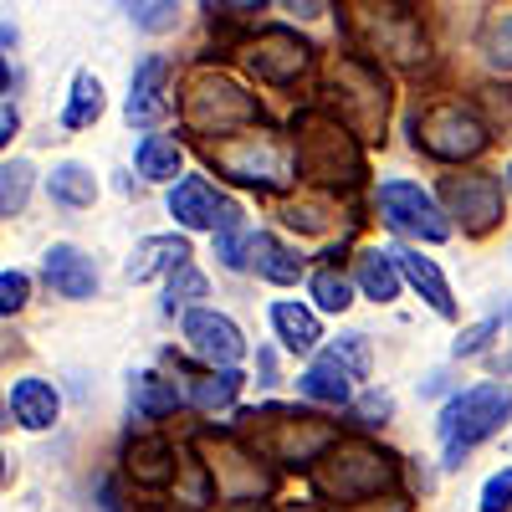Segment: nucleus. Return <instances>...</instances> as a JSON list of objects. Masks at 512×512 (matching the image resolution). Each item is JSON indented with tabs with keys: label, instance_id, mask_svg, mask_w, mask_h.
<instances>
[{
	"label": "nucleus",
	"instance_id": "nucleus-1",
	"mask_svg": "<svg viewBox=\"0 0 512 512\" xmlns=\"http://www.w3.org/2000/svg\"><path fill=\"white\" fill-rule=\"evenodd\" d=\"M292 149H297V175L323 185V190H354L364 180V154L359 134L338 118L333 108H303L292 118Z\"/></svg>",
	"mask_w": 512,
	"mask_h": 512
},
{
	"label": "nucleus",
	"instance_id": "nucleus-2",
	"mask_svg": "<svg viewBox=\"0 0 512 512\" xmlns=\"http://www.w3.org/2000/svg\"><path fill=\"white\" fill-rule=\"evenodd\" d=\"M344 26H349L354 52H364L374 62H390L400 72H420L431 62L425 26L410 6H400V0H349Z\"/></svg>",
	"mask_w": 512,
	"mask_h": 512
},
{
	"label": "nucleus",
	"instance_id": "nucleus-3",
	"mask_svg": "<svg viewBox=\"0 0 512 512\" xmlns=\"http://www.w3.org/2000/svg\"><path fill=\"white\" fill-rule=\"evenodd\" d=\"M308 477L328 507H359V502H374L379 492L390 497L400 487V456L374 441H338Z\"/></svg>",
	"mask_w": 512,
	"mask_h": 512
},
{
	"label": "nucleus",
	"instance_id": "nucleus-4",
	"mask_svg": "<svg viewBox=\"0 0 512 512\" xmlns=\"http://www.w3.org/2000/svg\"><path fill=\"white\" fill-rule=\"evenodd\" d=\"M180 123L200 144H221V139H236V134L262 123V103H256L236 77L195 67L185 93H180Z\"/></svg>",
	"mask_w": 512,
	"mask_h": 512
},
{
	"label": "nucleus",
	"instance_id": "nucleus-5",
	"mask_svg": "<svg viewBox=\"0 0 512 512\" xmlns=\"http://www.w3.org/2000/svg\"><path fill=\"white\" fill-rule=\"evenodd\" d=\"M328 108L354 128L359 144H384V123H390V77L379 72L374 57L344 52L328 72Z\"/></svg>",
	"mask_w": 512,
	"mask_h": 512
},
{
	"label": "nucleus",
	"instance_id": "nucleus-6",
	"mask_svg": "<svg viewBox=\"0 0 512 512\" xmlns=\"http://www.w3.org/2000/svg\"><path fill=\"white\" fill-rule=\"evenodd\" d=\"M205 159L216 164L221 175H231L236 185L267 190V195H277V190L297 185V149H292L282 134L262 128V123L246 128V134H236V139L205 144Z\"/></svg>",
	"mask_w": 512,
	"mask_h": 512
},
{
	"label": "nucleus",
	"instance_id": "nucleus-7",
	"mask_svg": "<svg viewBox=\"0 0 512 512\" xmlns=\"http://www.w3.org/2000/svg\"><path fill=\"white\" fill-rule=\"evenodd\" d=\"M410 134H415V149H420V154H431V159H441V164L477 159V154L492 144L487 118H482L472 103H456V98H436V103L415 108Z\"/></svg>",
	"mask_w": 512,
	"mask_h": 512
},
{
	"label": "nucleus",
	"instance_id": "nucleus-8",
	"mask_svg": "<svg viewBox=\"0 0 512 512\" xmlns=\"http://www.w3.org/2000/svg\"><path fill=\"white\" fill-rule=\"evenodd\" d=\"M512 415V384H477L461 390L446 410H441V446H446V466H461V456L482 446L487 436H497Z\"/></svg>",
	"mask_w": 512,
	"mask_h": 512
},
{
	"label": "nucleus",
	"instance_id": "nucleus-9",
	"mask_svg": "<svg viewBox=\"0 0 512 512\" xmlns=\"http://www.w3.org/2000/svg\"><path fill=\"white\" fill-rule=\"evenodd\" d=\"M246 420H262L267 425V436H256V446H262L277 466H303V472H313V466L338 446V425H328V420H318L308 410L272 405V410H256Z\"/></svg>",
	"mask_w": 512,
	"mask_h": 512
},
{
	"label": "nucleus",
	"instance_id": "nucleus-10",
	"mask_svg": "<svg viewBox=\"0 0 512 512\" xmlns=\"http://www.w3.org/2000/svg\"><path fill=\"white\" fill-rule=\"evenodd\" d=\"M318 62V47L292 26H262L246 41V67L267 82V88H297Z\"/></svg>",
	"mask_w": 512,
	"mask_h": 512
},
{
	"label": "nucleus",
	"instance_id": "nucleus-11",
	"mask_svg": "<svg viewBox=\"0 0 512 512\" xmlns=\"http://www.w3.org/2000/svg\"><path fill=\"white\" fill-rule=\"evenodd\" d=\"M379 216L390 231L415 236V241H446L451 236V216L415 180H384L379 185Z\"/></svg>",
	"mask_w": 512,
	"mask_h": 512
},
{
	"label": "nucleus",
	"instance_id": "nucleus-12",
	"mask_svg": "<svg viewBox=\"0 0 512 512\" xmlns=\"http://www.w3.org/2000/svg\"><path fill=\"white\" fill-rule=\"evenodd\" d=\"M441 200H446V216H456V226L466 236H487L502 221V180L497 175H446Z\"/></svg>",
	"mask_w": 512,
	"mask_h": 512
},
{
	"label": "nucleus",
	"instance_id": "nucleus-13",
	"mask_svg": "<svg viewBox=\"0 0 512 512\" xmlns=\"http://www.w3.org/2000/svg\"><path fill=\"white\" fill-rule=\"evenodd\" d=\"M185 344L210 364V369H236L241 359H246V338H241V328L226 318V313H216V308H195V313H185Z\"/></svg>",
	"mask_w": 512,
	"mask_h": 512
},
{
	"label": "nucleus",
	"instance_id": "nucleus-14",
	"mask_svg": "<svg viewBox=\"0 0 512 512\" xmlns=\"http://www.w3.org/2000/svg\"><path fill=\"white\" fill-rule=\"evenodd\" d=\"M123 472L134 477V487L159 492V487H169V482H180V456H175V446H169L159 431H144V436L128 441Z\"/></svg>",
	"mask_w": 512,
	"mask_h": 512
},
{
	"label": "nucleus",
	"instance_id": "nucleus-15",
	"mask_svg": "<svg viewBox=\"0 0 512 512\" xmlns=\"http://www.w3.org/2000/svg\"><path fill=\"white\" fill-rule=\"evenodd\" d=\"M169 62L164 57H144L134 82H128V123L134 128H154L169 118Z\"/></svg>",
	"mask_w": 512,
	"mask_h": 512
},
{
	"label": "nucleus",
	"instance_id": "nucleus-16",
	"mask_svg": "<svg viewBox=\"0 0 512 512\" xmlns=\"http://www.w3.org/2000/svg\"><path fill=\"white\" fill-rule=\"evenodd\" d=\"M41 277H47L52 292L67 297V303H88V297L98 292V267H93V256L77 251V246H67V241L41 256Z\"/></svg>",
	"mask_w": 512,
	"mask_h": 512
},
{
	"label": "nucleus",
	"instance_id": "nucleus-17",
	"mask_svg": "<svg viewBox=\"0 0 512 512\" xmlns=\"http://www.w3.org/2000/svg\"><path fill=\"white\" fill-rule=\"evenodd\" d=\"M221 210H226V195L205 175H185L175 190H169V216H175L185 231H216Z\"/></svg>",
	"mask_w": 512,
	"mask_h": 512
},
{
	"label": "nucleus",
	"instance_id": "nucleus-18",
	"mask_svg": "<svg viewBox=\"0 0 512 512\" xmlns=\"http://www.w3.org/2000/svg\"><path fill=\"white\" fill-rule=\"evenodd\" d=\"M390 256L400 262V272H405V282L431 303L441 318H456V297H451V282H446V272L431 262V256H420V251H410V246H390Z\"/></svg>",
	"mask_w": 512,
	"mask_h": 512
},
{
	"label": "nucleus",
	"instance_id": "nucleus-19",
	"mask_svg": "<svg viewBox=\"0 0 512 512\" xmlns=\"http://www.w3.org/2000/svg\"><path fill=\"white\" fill-rule=\"evenodd\" d=\"M180 267H190V241L175 236V231H169V236H144L139 251L128 256V277H134V282H149L159 272L175 277Z\"/></svg>",
	"mask_w": 512,
	"mask_h": 512
},
{
	"label": "nucleus",
	"instance_id": "nucleus-20",
	"mask_svg": "<svg viewBox=\"0 0 512 512\" xmlns=\"http://www.w3.org/2000/svg\"><path fill=\"white\" fill-rule=\"evenodd\" d=\"M11 415L21 431H52L57 415H62V395L52 390L47 379H16L11 390Z\"/></svg>",
	"mask_w": 512,
	"mask_h": 512
},
{
	"label": "nucleus",
	"instance_id": "nucleus-21",
	"mask_svg": "<svg viewBox=\"0 0 512 512\" xmlns=\"http://www.w3.org/2000/svg\"><path fill=\"white\" fill-rule=\"evenodd\" d=\"M297 390H303V400H313V405L338 410V405H349V400H354V374L338 364L333 354H318V359L308 364V374L297 379Z\"/></svg>",
	"mask_w": 512,
	"mask_h": 512
},
{
	"label": "nucleus",
	"instance_id": "nucleus-22",
	"mask_svg": "<svg viewBox=\"0 0 512 512\" xmlns=\"http://www.w3.org/2000/svg\"><path fill=\"white\" fill-rule=\"evenodd\" d=\"M216 256L231 267V272H246L251 262H256V231L246 226V216H241V205L236 200H226V210H221V226H216Z\"/></svg>",
	"mask_w": 512,
	"mask_h": 512
},
{
	"label": "nucleus",
	"instance_id": "nucleus-23",
	"mask_svg": "<svg viewBox=\"0 0 512 512\" xmlns=\"http://www.w3.org/2000/svg\"><path fill=\"white\" fill-rule=\"evenodd\" d=\"M128 400H134V415L139 420H164L180 410V384L164 379V374H134V390H128Z\"/></svg>",
	"mask_w": 512,
	"mask_h": 512
},
{
	"label": "nucleus",
	"instance_id": "nucleus-24",
	"mask_svg": "<svg viewBox=\"0 0 512 512\" xmlns=\"http://www.w3.org/2000/svg\"><path fill=\"white\" fill-rule=\"evenodd\" d=\"M272 328H277V338H282L287 354H313L318 338H323L318 318H313L308 308H297V303H272Z\"/></svg>",
	"mask_w": 512,
	"mask_h": 512
},
{
	"label": "nucleus",
	"instance_id": "nucleus-25",
	"mask_svg": "<svg viewBox=\"0 0 512 512\" xmlns=\"http://www.w3.org/2000/svg\"><path fill=\"white\" fill-rule=\"evenodd\" d=\"M400 262L390 251H379V246H369L364 256H359V287H364V297H374V303H395V292H400Z\"/></svg>",
	"mask_w": 512,
	"mask_h": 512
},
{
	"label": "nucleus",
	"instance_id": "nucleus-26",
	"mask_svg": "<svg viewBox=\"0 0 512 512\" xmlns=\"http://www.w3.org/2000/svg\"><path fill=\"white\" fill-rule=\"evenodd\" d=\"M47 190H52V200H57V205H67V210H88V205L98 200V180H93V169H88V164H72V159L52 169Z\"/></svg>",
	"mask_w": 512,
	"mask_h": 512
},
{
	"label": "nucleus",
	"instance_id": "nucleus-27",
	"mask_svg": "<svg viewBox=\"0 0 512 512\" xmlns=\"http://www.w3.org/2000/svg\"><path fill=\"white\" fill-rule=\"evenodd\" d=\"M251 267L277 287H292L297 277H303V256H297L292 246H282L277 236H256V262Z\"/></svg>",
	"mask_w": 512,
	"mask_h": 512
},
{
	"label": "nucleus",
	"instance_id": "nucleus-28",
	"mask_svg": "<svg viewBox=\"0 0 512 512\" xmlns=\"http://www.w3.org/2000/svg\"><path fill=\"white\" fill-rule=\"evenodd\" d=\"M98 118H103V82L93 72H77L72 77V98L62 108V123L67 128H93Z\"/></svg>",
	"mask_w": 512,
	"mask_h": 512
},
{
	"label": "nucleus",
	"instance_id": "nucleus-29",
	"mask_svg": "<svg viewBox=\"0 0 512 512\" xmlns=\"http://www.w3.org/2000/svg\"><path fill=\"white\" fill-rule=\"evenodd\" d=\"M477 52L497 67V72H512V11H487L482 26H477Z\"/></svg>",
	"mask_w": 512,
	"mask_h": 512
},
{
	"label": "nucleus",
	"instance_id": "nucleus-30",
	"mask_svg": "<svg viewBox=\"0 0 512 512\" xmlns=\"http://www.w3.org/2000/svg\"><path fill=\"white\" fill-rule=\"evenodd\" d=\"M134 164H139L144 180H175L180 175V144L169 139V134H144Z\"/></svg>",
	"mask_w": 512,
	"mask_h": 512
},
{
	"label": "nucleus",
	"instance_id": "nucleus-31",
	"mask_svg": "<svg viewBox=\"0 0 512 512\" xmlns=\"http://www.w3.org/2000/svg\"><path fill=\"white\" fill-rule=\"evenodd\" d=\"M241 384H246L241 369H210L205 379H195L190 400H195L200 410H221V405H231V400L241 395Z\"/></svg>",
	"mask_w": 512,
	"mask_h": 512
},
{
	"label": "nucleus",
	"instance_id": "nucleus-32",
	"mask_svg": "<svg viewBox=\"0 0 512 512\" xmlns=\"http://www.w3.org/2000/svg\"><path fill=\"white\" fill-rule=\"evenodd\" d=\"M205 292H210L205 277L195 267H180L175 277H169V287H164V313H195Z\"/></svg>",
	"mask_w": 512,
	"mask_h": 512
},
{
	"label": "nucleus",
	"instance_id": "nucleus-33",
	"mask_svg": "<svg viewBox=\"0 0 512 512\" xmlns=\"http://www.w3.org/2000/svg\"><path fill=\"white\" fill-rule=\"evenodd\" d=\"M175 492H180L185 507H210V502H216V472H210L205 461H185Z\"/></svg>",
	"mask_w": 512,
	"mask_h": 512
},
{
	"label": "nucleus",
	"instance_id": "nucleus-34",
	"mask_svg": "<svg viewBox=\"0 0 512 512\" xmlns=\"http://www.w3.org/2000/svg\"><path fill=\"white\" fill-rule=\"evenodd\" d=\"M26 195H31V164L11 159L6 169H0V216H21Z\"/></svg>",
	"mask_w": 512,
	"mask_h": 512
},
{
	"label": "nucleus",
	"instance_id": "nucleus-35",
	"mask_svg": "<svg viewBox=\"0 0 512 512\" xmlns=\"http://www.w3.org/2000/svg\"><path fill=\"white\" fill-rule=\"evenodd\" d=\"M313 303H318V313H344L349 303H354V287L338 277L333 267H323V272H313Z\"/></svg>",
	"mask_w": 512,
	"mask_h": 512
},
{
	"label": "nucleus",
	"instance_id": "nucleus-36",
	"mask_svg": "<svg viewBox=\"0 0 512 512\" xmlns=\"http://www.w3.org/2000/svg\"><path fill=\"white\" fill-rule=\"evenodd\" d=\"M328 354H333L338 364H344L354 379H369V338H364V333H344Z\"/></svg>",
	"mask_w": 512,
	"mask_h": 512
},
{
	"label": "nucleus",
	"instance_id": "nucleus-37",
	"mask_svg": "<svg viewBox=\"0 0 512 512\" xmlns=\"http://www.w3.org/2000/svg\"><path fill=\"white\" fill-rule=\"evenodd\" d=\"M134 6V21L144 31H169L175 26V0H128Z\"/></svg>",
	"mask_w": 512,
	"mask_h": 512
},
{
	"label": "nucleus",
	"instance_id": "nucleus-38",
	"mask_svg": "<svg viewBox=\"0 0 512 512\" xmlns=\"http://www.w3.org/2000/svg\"><path fill=\"white\" fill-rule=\"evenodd\" d=\"M26 297H31V277L26 272H6V277H0V313H21L26 308Z\"/></svg>",
	"mask_w": 512,
	"mask_h": 512
},
{
	"label": "nucleus",
	"instance_id": "nucleus-39",
	"mask_svg": "<svg viewBox=\"0 0 512 512\" xmlns=\"http://www.w3.org/2000/svg\"><path fill=\"white\" fill-rule=\"evenodd\" d=\"M512 507V466L507 472H492L482 487V512H507Z\"/></svg>",
	"mask_w": 512,
	"mask_h": 512
},
{
	"label": "nucleus",
	"instance_id": "nucleus-40",
	"mask_svg": "<svg viewBox=\"0 0 512 512\" xmlns=\"http://www.w3.org/2000/svg\"><path fill=\"white\" fill-rule=\"evenodd\" d=\"M492 333H497V318H482L477 328H466V333L456 338V359H472V354H482Z\"/></svg>",
	"mask_w": 512,
	"mask_h": 512
},
{
	"label": "nucleus",
	"instance_id": "nucleus-41",
	"mask_svg": "<svg viewBox=\"0 0 512 512\" xmlns=\"http://www.w3.org/2000/svg\"><path fill=\"white\" fill-rule=\"evenodd\" d=\"M287 226H297V231H323L328 226V216L318 205H287V216H282Z\"/></svg>",
	"mask_w": 512,
	"mask_h": 512
},
{
	"label": "nucleus",
	"instance_id": "nucleus-42",
	"mask_svg": "<svg viewBox=\"0 0 512 512\" xmlns=\"http://www.w3.org/2000/svg\"><path fill=\"white\" fill-rule=\"evenodd\" d=\"M205 6H216V11H226V16H241V21H256L272 0H205Z\"/></svg>",
	"mask_w": 512,
	"mask_h": 512
},
{
	"label": "nucleus",
	"instance_id": "nucleus-43",
	"mask_svg": "<svg viewBox=\"0 0 512 512\" xmlns=\"http://www.w3.org/2000/svg\"><path fill=\"white\" fill-rule=\"evenodd\" d=\"M344 512H410V502L390 492V497H384V502L374 497V502H359V507H344Z\"/></svg>",
	"mask_w": 512,
	"mask_h": 512
},
{
	"label": "nucleus",
	"instance_id": "nucleus-44",
	"mask_svg": "<svg viewBox=\"0 0 512 512\" xmlns=\"http://www.w3.org/2000/svg\"><path fill=\"white\" fill-rule=\"evenodd\" d=\"M16 128H21V118H16V108H11V98H6V108H0V139H16Z\"/></svg>",
	"mask_w": 512,
	"mask_h": 512
},
{
	"label": "nucleus",
	"instance_id": "nucleus-45",
	"mask_svg": "<svg viewBox=\"0 0 512 512\" xmlns=\"http://www.w3.org/2000/svg\"><path fill=\"white\" fill-rule=\"evenodd\" d=\"M287 11H297V16H323L328 0H287Z\"/></svg>",
	"mask_w": 512,
	"mask_h": 512
},
{
	"label": "nucleus",
	"instance_id": "nucleus-46",
	"mask_svg": "<svg viewBox=\"0 0 512 512\" xmlns=\"http://www.w3.org/2000/svg\"><path fill=\"white\" fill-rule=\"evenodd\" d=\"M226 512H272V507H267V502H256V497H231Z\"/></svg>",
	"mask_w": 512,
	"mask_h": 512
},
{
	"label": "nucleus",
	"instance_id": "nucleus-47",
	"mask_svg": "<svg viewBox=\"0 0 512 512\" xmlns=\"http://www.w3.org/2000/svg\"><path fill=\"white\" fill-rule=\"evenodd\" d=\"M287 512H323V507H287Z\"/></svg>",
	"mask_w": 512,
	"mask_h": 512
},
{
	"label": "nucleus",
	"instance_id": "nucleus-48",
	"mask_svg": "<svg viewBox=\"0 0 512 512\" xmlns=\"http://www.w3.org/2000/svg\"><path fill=\"white\" fill-rule=\"evenodd\" d=\"M507 190H512V164H507Z\"/></svg>",
	"mask_w": 512,
	"mask_h": 512
}]
</instances>
